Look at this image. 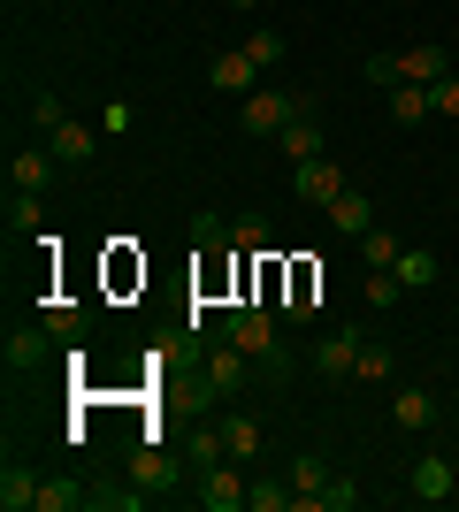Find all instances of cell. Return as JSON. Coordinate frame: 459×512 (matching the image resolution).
Returning a JSON list of instances; mask_svg holds the SVG:
<instances>
[{
    "mask_svg": "<svg viewBox=\"0 0 459 512\" xmlns=\"http://www.w3.org/2000/svg\"><path fill=\"white\" fill-rule=\"evenodd\" d=\"M222 337L238 344V352H253V360H261L276 383L291 375V352H284V337H276V314H268V306H238V314L222 321Z\"/></svg>",
    "mask_w": 459,
    "mask_h": 512,
    "instance_id": "obj_1",
    "label": "cell"
},
{
    "mask_svg": "<svg viewBox=\"0 0 459 512\" xmlns=\"http://www.w3.org/2000/svg\"><path fill=\"white\" fill-rule=\"evenodd\" d=\"M299 115H306V92H268V85H253V92L238 100V123L253 130V138H276V130L299 123Z\"/></svg>",
    "mask_w": 459,
    "mask_h": 512,
    "instance_id": "obj_2",
    "label": "cell"
},
{
    "mask_svg": "<svg viewBox=\"0 0 459 512\" xmlns=\"http://www.w3.org/2000/svg\"><path fill=\"white\" fill-rule=\"evenodd\" d=\"M245 490H253V482L238 474V459L199 467V505H207V512H245Z\"/></svg>",
    "mask_w": 459,
    "mask_h": 512,
    "instance_id": "obj_3",
    "label": "cell"
},
{
    "mask_svg": "<svg viewBox=\"0 0 459 512\" xmlns=\"http://www.w3.org/2000/svg\"><path fill=\"white\" fill-rule=\"evenodd\" d=\"M207 77H215V92H230V100H245V92L261 85V62H253L245 46H222L215 62H207Z\"/></svg>",
    "mask_w": 459,
    "mask_h": 512,
    "instance_id": "obj_4",
    "label": "cell"
},
{
    "mask_svg": "<svg viewBox=\"0 0 459 512\" xmlns=\"http://www.w3.org/2000/svg\"><path fill=\"white\" fill-rule=\"evenodd\" d=\"M291 192H299L306 207H329V199L345 192V169H337L329 153H322V161H299V169H291Z\"/></svg>",
    "mask_w": 459,
    "mask_h": 512,
    "instance_id": "obj_5",
    "label": "cell"
},
{
    "mask_svg": "<svg viewBox=\"0 0 459 512\" xmlns=\"http://www.w3.org/2000/svg\"><path fill=\"white\" fill-rule=\"evenodd\" d=\"M46 153H54L62 169H85L92 153H100V123H62V130H46Z\"/></svg>",
    "mask_w": 459,
    "mask_h": 512,
    "instance_id": "obj_6",
    "label": "cell"
},
{
    "mask_svg": "<svg viewBox=\"0 0 459 512\" xmlns=\"http://www.w3.org/2000/svg\"><path fill=\"white\" fill-rule=\"evenodd\" d=\"M245 375H253V352H238V344L222 337L215 360H207V390H215V398H230V390H245Z\"/></svg>",
    "mask_w": 459,
    "mask_h": 512,
    "instance_id": "obj_7",
    "label": "cell"
},
{
    "mask_svg": "<svg viewBox=\"0 0 459 512\" xmlns=\"http://www.w3.org/2000/svg\"><path fill=\"white\" fill-rule=\"evenodd\" d=\"M329 482H337V474L322 467V451H299V459H291V490H299V505H291V512H314Z\"/></svg>",
    "mask_w": 459,
    "mask_h": 512,
    "instance_id": "obj_8",
    "label": "cell"
},
{
    "mask_svg": "<svg viewBox=\"0 0 459 512\" xmlns=\"http://www.w3.org/2000/svg\"><path fill=\"white\" fill-rule=\"evenodd\" d=\"M360 329H329L322 344H314V367H322V375H352V367H360Z\"/></svg>",
    "mask_w": 459,
    "mask_h": 512,
    "instance_id": "obj_9",
    "label": "cell"
},
{
    "mask_svg": "<svg viewBox=\"0 0 459 512\" xmlns=\"http://www.w3.org/2000/svg\"><path fill=\"white\" fill-rule=\"evenodd\" d=\"M391 428H414V436H421V428H437V390L406 383V390L391 398Z\"/></svg>",
    "mask_w": 459,
    "mask_h": 512,
    "instance_id": "obj_10",
    "label": "cell"
},
{
    "mask_svg": "<svg viewBox=\"0 0 459 512\" xmlns=\"http://www.w3.org/2000/svg\"><path fill=\"white\" fill-rule=\"evenodd\" d=\"M452 490H459L452 459H437V451H429V459H414V497H421V505H444Z\"/></svg>",
    "mask_w": 459,
    "mask_h": 512,
    "instance_id": "obj_11",
    "label": "cell"
},
{
    "mask_svg": "<svg viewBox=\"0 0 459 512\" xmlns=\"http://www.w3.org/2000/svg\"><path fill=\"white\" fill-rule=\"evenodd\" d=\"M329 222H337L345 237H368V230H375V207H368V192H352V184H345V192L329 199Z\"/></svg>",
    "mask_w": 459,
    "mask_h": 512,
    "instance_id": "obj_12",
    "label": "cell"
},
{
    "mask_svg": "<svg viewBox=\"0 0 459 512\" xmlns=\"http://www.w3.org/2000/svg\"><path fill=\"white\" fill-rule=\"evenodd\" d=\"M261 436H268V428L253 421V413H230V421H222V444H230V459H238V467H253V459H261Z\"/></svg>",
    "mask_w": 459,
    "mask_h": 512,
    "instance_id": "obj_13",
    "label": "cell"
},
{
    "mask_svg": "<svg viewBox=\"0 0 459 512\" xmlns=\"http://www.w3.org/2000/svg\"><path fill=\"white\" fill-rule=\"evenodd\" d=\"M276 146H284L291 169H299V161H322V123H306V115H299V123L276 130Z\"/></svg>",
    "mask_w": 459,
    "mask_h": 512,
    "instance_id": "obj_14",
    "label": "cell"
},
{
    "mask_svg": "<svg viewBox=\"0 0 459 512\" xmlns=\"http://www.w3.org/2000/svg\"><path fill=\"white\" fill-rule=\"evenodd\" d=\"M444 62H452L444 46H406V54H398V77H406V85H437Z\"/></svg>",
    "mask_w": 459,
    "mask_h": 512,
    "instance_id": "obj_15",
    "label": "cell"
},
{
    "mask_svg": "<svg viewBox=\"0 0 459 512\" xmlns=\"http://www.w3.org/2000/svg\"><path fill=\"white\" fill-rule=\"evenodd\" d=\"M54 169H62L54 153H16V161H8V184H16V192H46Z\"/></svg>",
    "mask_w": 459,
    "mask_h": 512,
    "instance_id": "obj_16",
    "label": "cell"
},
{
    "mask_svg": "<svg viewBox=\"0 0 459 512\" xmlns=\"http://www.w3.org/2000/svg\"><path fill=\"white\" fill-rule=\"evenodd\" d=\"M31 505H39V474L8 467V474H0V512H31Z\"/></svg>",
    "mask_w": 459,
    "mask_h": 512,
    "instance_id": "obj_17",
    "label": "cell"
},
{
    "mask_svg": "<svg viewBox=\"0 0 459 512\" xmlns=\"http://www.w3.org/2000/svg\"><path fill=\"white\" fill-rule=\"evenodd\" d=\"M391 276L406 283V291H429V283H437V253H421V245H406V253L391 260Z\"/></svg>",
    "mask_w": 459,
    "mask_h": 512,
    "instance_id": "obj_18",
    "label": "cell"
},
{
    "mask_svg": "<svg viewBox=\"0 0 459 512\" xmlns=\"http://www.w3.org/2000/svg\"><path fill=\"white\" fill-rule=\"evenodd\" d=\"M85 329H92L85 306H46V337L54 344H85Z\"/></svg>",
    "mask_w": 459,
    "mask_h": 512,
    "instance_id": "obj_19",
    "label": "cell"
},
{
    "mask_svg": "<svg viewBox=\"0 0 459 512\" xmlns=\"http://www.w3.org/2000/svg\"><path fill=\"white\" fill-rule=\"evenodd\" d=\"M391 123H429V85H391Z\"/></svg>",
    "mask_w": 459,
    "mask_h": 512,
    "instance_id": "obj_20",
    "label": "cell"
},
{
    "mask_svg": "<svg viewBox=\"0 0 459 512\" xmlns=\"http://www.w3.org/2000/svg\"><path fill=\"white\" fill-rule=\"evenodd\" d=\"M291 505H299L291 482H253V490H245V512H291Z\"/></svg>",
    "mask_w": 459,
    "mask_h": 512,
    "instance_id": "obj_21",
    "label": "cell"
},
{
    "mask_svg": "<svg viewBox=\"0 0 459 512\" xmlns=\"http://www.w3.org/2000/svg\"><path fill=\"white\" fill-rule=\"evenodd\" d=\"M406 299V283L391 276V268H368V283H360V306H398Z\"/></svg>",
    "mask_w": 459,
    "mask_h": 512,
    "instance_id": "obj_22",
    "label": "cell"
},
{
    "mask_svg": "<svg viewBox=\"0 0 459 512\" xmlns=\"http://www.w3.org/2000/svg\"><path fill=\"white\" fill-rule=\"evenodd\" d=\"M39 360H46V337H39V329H8V367L23 375V367H39Z\"/></svg>",
    "mask_w": 459,
    "mask_h": 512,
    "instance_id": "obj_23",
    "label": "cell"
},
{
    "mask_svg": "<svg viewBox=\"0 0 459 512\" xmlns=\"http://www.w3.org/2000/svg\"><path fill=\"white\" fill-rule=\"evenodd\" d=\"M169 474H176V459H169V451H131V482H146V490H153V482H169Z\"/></svg>",
    "mask_w": 459,
    "mask_h": 512,
    "instance_id": "obj_24",
    "label": "cell"
},
{
    "mask_svg": "<svg viewBox=\"0 0 459 512\" xmlns=\"http://www.w3.org/2000/svg\"><path fill=\"white\" fill-rule=\"evenodd\" d=\"M391 344H360V367H352V383H391Z\"/></svg>",
    "mask_w": 459,
    "mask_h": 512,
    "instance_id": "obj_25",
    "label": "cell"
},
{
    "mask_svg": "<svg viewBox=\"0 0 459 512\" xmlns=\"http://www.w3.org/2000/svg\"><path fill=\"white\" fill-rule=\"evenodd\" d=\"M429 115H444V123H459V69H444L437 85H429Z\"/></svg>",
    "mask_w": 459,
    "mask_h": 512,
    "instance_id": "obj_26",
    "label": "cell"
},
{
    "mask_svg": "<svg viewBox=\"0 0 459 512\" xmlns=\"http://www.w3.org/2000/svg\"><path fill=\"white\" fill-rule=\"evenodd\" d=\"M245 54H253V62H284V31H268V23H261V31H245Z\"/></svg>",
    "mask_w": 459,
    "mask_h": 512,
    "instance_id": "obj_27",
    "label": "cell"
},
{
    "mask_svg": "<svg viewBox=\"0 0 459 512\" xmlns=\"http://www.w3.org/2000/svg\"><path fill=\"white\" fill-rule=\"evenodd\" d=\"M8 230H16V237L39 230V192H16V199H8Z\"/></svg>",
    "mask_w": 459,
    "mask_h": 512,
    "instance_id": "obj_28",
    "label": "cell"
},
{
    "mask_svg": "<svg viewBox=\"0 0 459 512\" xmlns=\"http://www.w3.org/2000/svg\"><path fill=\"white\" fill-rule=\"evenodd\" d=\"M360 253H368V268H391V260L406 253V245H398L391 230H368V237H360Z\"/></svg>",
    "mask_w": 459,
    "mask_h": 512,
    "instance_id": "obj_29",
    "label": "cell"
},
{
    "mask_svg": "<svg viewBox=\"0 0 459 512\" xmlns=\"http://www.w3.org/2000/svg\"><path fill=\"white\" fill-rule=\"evenodd\" d=\"M69 505H85L77 482H39V512H69Z\"/></svg>",
    "mask_w": 459,
    "mask_h": 512,
    "instance_id": "obj_30",
    "label": "cell"
},
{
    "mask_svg": "<svg viewBox=\"0 0 459 512\" xmlns=\"http://www.w3.org/2000/svg\"><path fill=\"white\" fill-rule=\"evenodd\" d=\"M352 505H360V482H345V474H337V482L322 490V505H314V512H352Z\"/></svg>",
    "mask_w": 459,
    "mask_h": 512,
    "instance_id": "obj_31",
    "label": "cell"
},
{
    "mask_svg": "<svg viewBox=\"0 0 459 512\" xmlns=\"http://www.w3.org/2000/svg\"><path fill=\"white\" fill-rule=\"evenodd\" d=\"M192 459H199V467H215V459H230V444H222V428H199V436H192Z\"/></svg>",
    "mask_w": 459,
    "mask_h": 512,
    "instance_id": "obj_32",
    "label": "cell"
},
{
    "mask_svg": "<svg viewBox=\"0 0 459 512\" xmlns=\"http://www.w3.org/2000/svg\"><path fill=\"white\" fill-rule=\"evenodd\" d=\"M360 77H368L375 92H391V85H406V77H398V54H375V62L360 69Z\"/></svg>",
    "mask_w": 459,
    "mask_h": 512,
    "instance_id": "obj_33",
    "label": "cell"
},
{
    "mask_svg": "<svg viewBox=\"0 0 459 512\" xmlns=\"http://www.w3.org/2000/svg\"><path fill=\"white\" fill-rule=\"evenodd\" d=\"M31 123H39V130H62L69 115H62V100H54V92H39V100H31Z\"/></svg>",
    "mask_w": 459,
    "mask_h": 512,
    "instance_id": "obj_34",
    "label": "cell"
},
{
    "mask_svg": "<svg viewBox=\"0 0 459 512\" xmlns=\"http://www.w3.org/2000/svg\"><path fill=\"white\" fill-rule=\"evenodd\" d=\"M230 245H238V253H261V245H268V222H238V230H230Z\"/></svg>",
    "mask_w": 459,
    "mask_h": 512,
    "instance_id": "obj_35",
    "label": "cell"
},
{
    "mask_svg": "<svg viewBox=\"0 0 459 512\" xmlns=\"http://www.w3.org/2000/svg\"><path fill=\"white\" fill-rule=\"evenodd\" d=\"M230 8H253V0H230Z\"/></svg>",
    "mask_w": 459,
    "mask_h": 512,
    "instance_id": "obj_36",
    "label": "cell"
}]
</instances>
